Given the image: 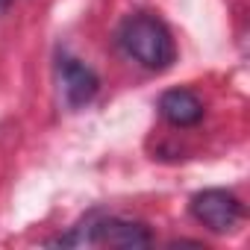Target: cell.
<instances>
[{"instance_id":"cell-4","label":"cell","mask_w":250,"mask_h":250,"mask_svg":"<svg viewBox=\"0 0 250 250\" xmlns=\"http://www.w3.org/2000/svg\"><path fill=\"white\" fill-rule=\"evenodd\" d=\"M56 77H59V94H62V100H65L71 109L85 106V103L97 94V85H100L97 74H94L88 65H83L80 59H71V56L59 59Z\"/></svg>"},{"instance_id":"cell-3","label":"cell","mask_w":250,"mask_h":250,"mask_svg":"<svg viewBox=\"0 0 250 250\" xmlns=\"http://www.w3.org/2000/svg\"><path fill=\"white\" fill-rule=\"evenodd\" d=\"M191 215L212 232H229L241 221V203L224 188H206L191 197Z\"/></svg>"},{"instance_id":"cell-5","label":"cell","mask_w":250,"mask_h":250,"mask_svg":"<svg viewBox=\"0 0 250 250\" xmlns=\"http://www.w3.org/2000/svg\"><path fill=\"white\" fill-rule=\"evenodd\" d=\"M159 115L174 127H191L203 118V103L188 88H171L159 97Z\"/></svg>"},{"instance_id":"cell-1","label":"cell","mask_w":250,"mask_h":250,"mask_svg":"<svg viewBox=\"0 0 250 250\" xmlns=\"http://www.w3.org/2000/svg\"><path fill=\"white\" fill-rule=\"evenodd\" d=\"M121 47L147 71H165L177 59V44L171 30L153 15H130L118 33Z\"/></svg>"},{"instance_id":"cell-2","label":"cell","mask_w":250,"mask_h":250,"mask_svg":"<svg viewBox=\"0 0 250 250\" xmlns=\"http://www.w3.org/2000/svg\"><path fill=\"white\" fill-rule=\"evenodd\" d=\"M59 244H109V247H145L150 244V232L142 224L121 221V218H100L77 227L71 235L59 238Z\"/></svg>"},{"instance_id":"cell-6","label":"cell","mask_w":250,"mask_h":250,"mask_svg":"<svg viewBox=\"0 0 250 250\" xmlns=\"http://www.w3.org/2000/svg\"><path fill=\"white\" fill-rule=\"evenodd\" d=\"M6 6H9V0H0V12H3Z\"/></svg>"}]
</instances>
